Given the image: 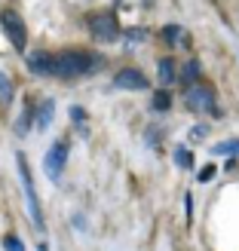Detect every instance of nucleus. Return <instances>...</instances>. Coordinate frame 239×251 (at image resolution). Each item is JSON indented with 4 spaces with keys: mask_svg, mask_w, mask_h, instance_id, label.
Returning <instances> with one entry per match:
<instances>
[{
    "mask_svg": "<svg viewBox=\"0 0 239 251\" xmlns=\"http://www.w3.org/2000/svg\"><path fill=\"white\" fill-rule=\"evenodd\" d=\"M150 107H154V110H169V107H172V95H169V89H159L154 98H150Z\"/></svg>",
    "mask_w": 239,
    "mask_h": 251,
    "instance_id": "obj_19",
    "label": "nucleus"
},
{
    "mask_svg": "<svg viewBox=\"0 0 239 251\" xmlns=\"http://www.w3.org/2000/svg\"><path fill=\"white\" fill-rule=\"evenodd\" d=\"M157 80H159V86H172V83H178V65H175V58H172V55L157 58Z\"/></svg>",
    "mask_w": 239,
    "mask_h": 251,
    "instance_id": "obj_10",
    "label": "nucleus"
},
{
    "mask_svg": "<svg viewBox=\"0 0 239 251\" xmlns=\"http://www.w3.org/2000/svg\"><path fill=\"white\" fill-rule=\"evenodd\" d=\"M209 135V126L203 123V126H193V132H190V138H193V141H199V138H206Z\"/></svg>",
    "mask_w": 239,
    "mask_h": 251,
    "instance_id": "obj_22",
    "label": "nucleus"
},
{
    "mask_svg": "<svg viewBox=\"0 0 239 251\" xmlns=\"http://www.w3.org/2000/svg\"><path fill=\"white\" fill-rule=\"evenodd\" d=\"M98 65H102V55L86 52V49H61V52H53V77H58V80L86 77Z\"/></svg>",
    "mask_w": 239,
    "mask_h": 251,
    "instance_id": "obj_1",
    "label": "nucleus"
},
{
    "mask_svg": "<svg viewBox=\"0 0 239 251\" xmlns=\"http://www.w3.org/2000/svg\"><path fill=\"white\" fill-rule=\"evenodd\" d=\"M110 83H114V89H132V92L135 89L141 92V89H147V86H150V80L144 77V71H138V68H120Z\"/></svg>",
    "mask_w": 239,
    "mask_h": 251,
    "instance_id": "obj_7",
    "label": "nucleus"
},
{
    "mask_svg": "<svg viewBox=\"0 0 239 251\" xmlns=\"http://www.w3.org/2000/svg\"><path fill=\"white\" fill-rule=\"evenodd\" d=\"M12 129H16L19 138H25V135L34 129V104H25V107H22V114H19V120H16V126H12Z\"/></svg>",
    "mask_w": 239,
    "mask_h": 251,
    "instance_id": "obj_13",
    "label": "nucleus"
},
{
    "mask_svg": "<svg viewBox=\"0 0 239 251\" xmlns=\"http://www.w3.org/2000/svg\"><path fill=\"white\" fill-rule=\"evenodd\" d=\"M68 114H71V123H74V129H77L80 135H86V132H89V129H86V110H83L80 104H74V107L68 110Z\"/></svg>",
    "mask_w": 239,
    "mask_h": 251,
    "instance_id": "obj_18",
    "label": "nucleus"
},
{
    "mask_svg": "<svg viewBox=\"0 0 239 251\" xmlns=\"http://www.w3.org/2000/svg\"><path fill=\"white\" fill-rule=\"evenodd\" d=\"M0 28H3L6 40L12 43V49L16 52H25L28 49V28H25V22L16 9H3L0 12Z\"/></svg>",
    "mask_w": 239,
    "mask_h": 251,
    "instance_id": "obj_4",
    "label": "nucleus"
},
{
    "mask_svg": "<svg viewBox=\"0 0 239 251\" xmlns=\"http://www.w3.org/2000/svg\"><path fill=\"white\" fill-rule=\"evenodd\" d=\"M53 120H55V101H53V98H43V101L34 107V126L43 132V129L53 126Z\"/></svg>",
    "mask_w": 239,
    "mask_h": 251,
    "instance_id": "obj_11",
    "label": "nucleus"
},
{
    "mask_svg": "<svg viewBox=\"0 0 239 251\" xmlns=\"http://www.w3.org/2000/svg\"><path fill=\"white\" fill-rule=\"evenodd\" d=\"M184 208H187V218H193V196L184 193Z\"/></svg>",
    "mask_w": 239,
    "mask_h": 251,
    "instance_id": "obj_23",
    "label": "nucleus"
},
{
    "mask_svg": "<svg viewBox=\"0 0 239 251\" xmlns=\"http://www.w3.org/2000/svg\"><path fill=\"white\" fill-rule=\"evenodd\" d=\"M212 153H218V156H239V138H227V141L215 144Z\"/></svg>",
    "mask_w": 239,
    "mask_h": 251,
    "instance_id": "obj_16",
    "label": "nucleus"
},
{
    "mask_svg": "<svg viewBox=\"0 0 239 251\" xmlns=\"http://www.w3.org/2000/svg\"><path fill=\"white\" fill-rule=\"evenodd\" d=\"M184 107L193 110V114H218V104H215V92L203 83H193L184 89Z\"/></svg>",
    "mask_w": 239,
    "mask_h": 251,
    "instance_id": "obj_6",
    "label": "nucleus"
},
{
    "mask_svg": "<svg viewBox=\"0 0 239 251\" xmlns=\"http://www.w3.org/2000/svg\"><path fill=\"white\" fill-rule=\"evenodd\" d=\"M159 37H162V43H166L169 49H184L187 43V31H184V25H162L159 28Z\"/></svg>",
    "mask_w": 239,
    "mask_h": 251,
    "instance_id": "obj_9",
    "label": "nucleus"
},
{
    "mask_svg": "<svg viewBox=\"0 0 239 251\" xmlns=\"http://www.w3.org/2000/svg\"><path fill=\"white\" fill-rule=\"evenodd\" d=\"M172 159H175V166H178V169H184V172H190V169H193V153H190L187 147H175Z\"/></svg>",
    "mask_w": 239,
    "mask_h": 251,
    "instance_id": "obj_17",
    "label": "nucleus"
},
{
    "mask_svg": "<svg viewBox=\"0 0 239 251\" xmlns=\"http://www.w3.org/2000/svg\"><path fill=\"white\" fill-rule=\"evenodd\" d=\"M203 80V65H199V58H190V61H184V65L178 68V83L184 86H193V83H199Z\"/></svg>",
    "mask_w": 239,
    "mask_h": 251,
    "instance_id": "obj_12",
    "label": "nucleus"
},
{
    "mask_svg": "<svg viewBox=\"0 0 239 251\" xmlns=\"http://www.w3.org/2000/svg\"><path fill=\"white\" fill-rule=\"evenodd\" d=\"M68 153H71V141L68 138H58V141L49 144L46 156H43V172L49 181H61V172H65V162H68Z\"/></svg>",
    "mask_w": 239,
    "mask_h": 251,
    "instance_id": "obj_3",
    "label": "nucleus"
},
{
    "mask_svg": "<svg viewBox=\"0 0 239 251\" xmlns=\"http://www.w3.org/2000/svg\"><path fill=\"white\" fill-rule=\"evenodd\" d=\"M16 166H19V181H22V190H25L28 218H31V224H34V230L43 233V230H46V224H43V208H40V199H37V190H34V178H31L28 156H25V153H16Z\"/></svg>",
    "mask_w": 239,
    "mask_h": 251,
    "instance_id": "obj_2",
    "label": "nucleus"
},
{
    "mask_svg": "<svg viewBox=\"0 0 239 251\" xmlns=\"http://www.w3.org/2000/svg\"><path fill=\"white\" fill-rule=\"evenodd\" d=\"M120 37H123L126 49H135V46H141L147 37H150V31L147 28H129V31H120Z\"/></svg>",
    "mask_w": 239,
    "mask_h": 251,
    "instance_id": "obj_14",
    "label": "nucleus"
},
{
    "mask_svg": "<svg viewBox=\"0 0 239 251\" xmlns=\"http://www.w3.org/2000/svg\"><path fill=\"white\" fill-rule=\"evenodd\" d=\"M25 65L37 77H53V52L46 49H34V52H25Z\"/></svg>",
    "mask_w": 239,
    "mask_h": 251,
    "instance_id": "obj_8",
    "label": "nucleus"
},
{
    "mask_svg": "<svg viewBox=\"0 0 239 251\" xmlns=\"http://www.w3.org/2000/svg\"><path fill=\"white\" fill-rule=\"evenodd\" d=\"M86 28H89V34L95 37L98 43L120 40V22H117L114 12H95V16L86 19Z\"/></svg>",
    "mask_w": 239,
    "mask_h": 251,
    "instance_id": "obj_5",
    "label": "nucleus"
},
{
    "mask_svg": "<svg viewBox=\"0 0 239 251\" xmlns=\"http://www.w3.org/2000/svg\"><path fill=\"white\" fill-rule=\"evenodd\" d=\"M12 98H16V86H12V80L0 71V107H9Z\"/></svg>",
    "mask_w": 239,
    "mask_h": 251,
    "instance_id": "obj_15",
    "label": "nucleus"
},
{
    "mask_svg": "<svg viewBox=\"0 0 239 251\" xmlns=\"http://www.w3.org/2000/svg\"><path fill=\"white\" fill-rule=\"evenodd\" d=\"M215 175H218V166H215V162H206V166L196 172V181L199 184H209V181H215Z\"/></svg>",
    "mask_w": 239,
    "mask_h": 251,
    "instance_id": "obj_20",
    "label": "nucleus"
},
{
    "mask_svg": "<svg viewBox=\"0 0 239 251\" xmlns=\"http://www.w3.org/2000/svg\"><path fill=\"white\" fill-rule=\"evenodd\" d=\"M3 251H25V242L9 233V236H3Z\"/></svg>",
    "mask_w": 239,
    "mask_h": 251,
    "instance_id": "obj_21",
    "label": "nucleus"
}]
</instances>
